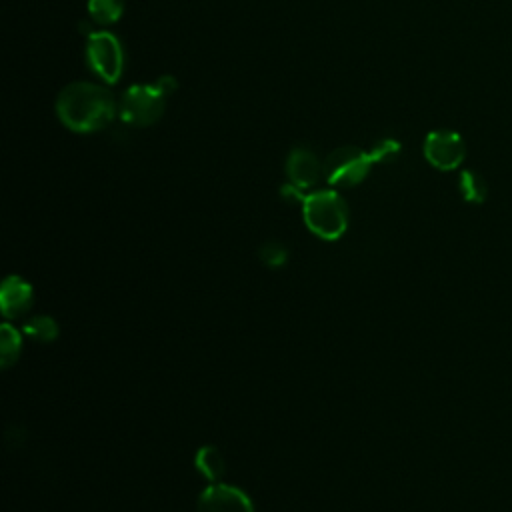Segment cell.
Segmentation results:
<instances>
[{
	"mask_svg": "<svg viewBox=\"0 0 512 512\" xmlns=\"http://www.w3.org/2000/svg\"><path fill=\"white\" fill-rule=\"evenodd\" d=\"M196 512H254V506L244 490L214 482L198 496Z\"/></svg>",
	"mask_w": 512,
	"mask_h": 512,
	"instance_id": "obj_7",
	"label": "cell"
},
{
	"mask_svg": "<svg viewBox=\"0 0 512 512\" xmlns=\"http://www.w3.org/2000/svg\"><path fill=\"white\" fill-rule=\"evenodd\" d=\"M398 150H400V146H398V142H394V140H382V142H378L374 148H372V158H374V162H384V160H392L396 154H398Z\"/></svg>",
	"mask_w": 512,
	"mask_h": 512,
	"instance_id": "obj_16",
	"label": "cell"
},
{
	"mask_svg": "<svg viewBox=\"0 0 512 512\" xmlns=\"http://www.w3.org/2000/svg\"><path fill=\"white\" fill-rule=\"evenodd\" d=\"M194 464L198 468V472L210 480V482H220L224 478V472H226V462L222 458V452L216 448V446H202L198 452H196V458H194Z\"/></svg>",
	"mask_w": 512,
	"mask_h": 512,
	"instance_id": "obj_10",
	"label": "cell"
},
{
	"mask_svg": "<svg viewBox=\"0 0 512 512\" xmlns=\"http://www.w3.org/2000/svg\"><path fill=\"white\" fill-rule=\"evenodd\" d=\"M320 172H322V166L310 148H304V146L292 148L286 160V174L290 178V184H294L300 190H306L318 182Z\"/></svg>",
	"mask_w": 512,
	"mask_h": 512,
	"instance_id": "obj_9",
	"label": "cell"
},
{
	"mask_svg": "<svg viewBox=\"0 0 512 512\" xmlns=\"http://www.w3.org/2000/svg\"><path fill=\"white\" fill-rule=\"evenodd\" d=\"M116 112L112 94L92 82L68 84L56 100V114L60 122L74 132L102 130Z\"/></svg>",
	"mask_w": 512,
	"mask_h": 512,
	"instance_id": "obj_1",
	"label": "cell"
},
{
	"mask_svg": "<svg viewBox=\"0 0 512 512\" xmlns=\"http://www.w3.org/2000/svg\"><path fill=\"white\" fill-rule=\"evenodd\" d=\"M460 192L468 202H482L486 198L488 188L480 174L466 170L460 174Z\"/></svg>",
	"mask_w": 512,
	"mask_h": 512,
	"instance_id": "obj_14",
	"label": "cell"
},
{
	"mask_svg": "<svg viewBox=\"0 0 512 512\" xmlns=\"http://www.w3.org/2000/svg\"><path fill=\"white\" fill-rule=\"evenodd\" d=\"M308 230L322 240H338L348 226V206L336 190H318L302 200Z\"/></svg>",
	"mask_w": 512,
	"mask_h": 512,
	"instance_id": "obj_2",
	"label": "cell"
},
{
	"mask_svg": "<svg viewBox=\"0 0 512 512\" xmlns=\"http://www.w3.org/2000/svg\"><path fill=\"white\" fill-rule=\"evenodd\" d=\"M88 12L98 24H112L124 12V0H88Z\"/></svg>",
	"mask_w": 512,
	"mask_h": 512,
	"instance_id": "obj_13",
	"label": "cell"
},
{
	"mask_svg": "<svg viewBox=\"0 0 512 512\" xmlns=\"http://www.w3.org/2000/svg\"><path fill=\"white\" fill-rule=\"evenodd\" d=\"M22 350V336L12 324H2L0 328V366L10 368L16 364Z\"/></svg>",
	"mask_w": 512,
	"mask_h": 512,
	"instance_id": "obj_11",
	"label": "cell"
},
{
	"mask_svg": "<svg viewBox=\"0 0 512 512\" xmlns=\"http://www.w3.org/2000/svg\"><path fill=\"white\" fill-rule=\"evenodd\" d=\"M424 156L438 170H454L466 156V144L456 132L436 130L424 140Z\"/></svg>",
	"mask_w": 512,
	"mask_h": 512,
	"instance_id": "obj_6",
	"label": "cell"
},
{
	"mask_svg": "<svg viewBox=\"0 0 512 512\" xmlns=\"http://www.w3.org/2000/svg\"><path fill=\"white\" fill-rule=\"evenodd\" d=\"M176 88V82L168 76L158 78L156 84L130 86L120 100V116L134 126L154 124L166 106V96Z\"/></svg>",
	"mask_w": 512,
	"mask_h": 512,
	"instance_id": "obj_3",
	"label": "cell"
},
{
	"mask_svg": "<svg viewBox=\"0 0 512 512\" xmlns=\"http://www.w3.org/2000/svg\"><path fill=\"white\" fill-rule=\"evenodd\" d=\"M34 302L32 286L20 276H8L0 290V308L6 320H18L28 314Z\"/></svg>",
	"mask_w": 512,
	"mask_h": 512,
	"instance_id": "obj_8",
	"label": "cell"
},
{
	"mask_svg": "<svg viewBox=\"0 0 512 512\" xmlns=\"http://www.w3.org/2000/svg\"><path fill=\"white\" fill-rule=\"evenodd\" d=\"M374 164V158L370 152H364L356 146H340L332 150L322 166V172L332 186H356L360 184Z\"/></svg>",
	"mask_w": 512,
	"mask_h": 512,
	"instance_id": "obj_4",
	"label": "cell"
},
{
	"mask_svg": "<svg viewBox=\"0 0 512 512\" xmlns=\"http://www.w3.org/2000/svg\"><path fill=\"white\" fill-rule=\"evenodd\" d=\"M286 258H288L286 248H284L280 242H276V240H270V242H266V244L260 248V260H262L266 266H270V268L282 266V264L286 262Z\"/></svg>",
	"mask_w": 512,
	"mask_h": 512,
	"instance_id": "obj_15",
	"label": "cell"
},
{
	"mask_svg": "<svg viewBox=\"0 0 512 512\" xmlns=\"http://www.w3.org/2000/svg\"><path fill=\"white\" fill-rule=\"evenodd\" d=\"M22 332L40 344H48L58 338V324L54 318L40 314V316L28 318L22 326Z\"/></svg>",
	"mask_w": 512,
	"mask_h": 512,
	"instance_id": "obj_12",
	"label": "cell"
},
{
	"mask_svg": "<svg viewBox=\"0 0 512 512\" xmlns=\"http://www.w3.org/2000/svg\"><path fill=\"white\" fill-rule=\"evenodd\" d=\"M86 60L90 68L106 82H118L124 70V50L112 32H92L86 44Z\"/></svg>",
	"mask_w": 512,
	"mask_h": 512,
	"instance_id": "obj_5",
	"label": "cell"
}]
</instances>
